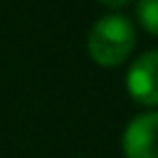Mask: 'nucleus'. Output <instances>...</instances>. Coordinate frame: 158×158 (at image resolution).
I'll return each instance as SVG.
<instances>
[{"mask_svg": "<svg viewBox=\"0 0 158 158\" xmlns=\"http://www.w3.org/2000/svg\"><path fill=\"white\" fill-rule=\"evenodd\" d=\"M136 44V30L133 22L126 15L118 12H109L101 15L86 37V49L91 54V59L101 67H116L121 64Z\"/></svg>", "mask_w": 158, "mask_h": 158, "instance_id": "1", "label": "nucleus"}, {"mask_svg": "<svg viewBox=\"0 0 158 158\" xmlns=\"http://www.w3.org/2000/svg\"><path fill=\"white\" fill-rule=\"evenodd\" d=\"M121 148L126 158H158V111L133 116L123 128Z\"/></svg>", "mask_w": 158, "mask_h": 158, "instance_id": "2", "label": "nucleus"}, {"mask_svg": "<svg viewBox=\"0 0 158 158\" xmlns=\"http://www.w3.org/2000/svg\"><path fill=\"white\" fill-rule=\"evenodd\" d=\"M126 89L136 101L158 106V49H148L133 59L126 74Z\"/></svg>", "mask_w": 158, "mask_h": 158, "instance_id": "3", "label": "nucleus"}, {"mask_svg": "<svg viewBox=\"0 0 158 158\" xmlns=\"http://www.w3.org/2000/svg\"><path fill=\"white\" fill-rule=\"evenodd\" d=\"M136 12H138L141 25H143L148 32L158 35V0H141V2L136 5Z\"/></svg>", "mask_w": 158, "mask_h": 158, "instance_id": "4", "label": "nucleus"}]
</instances>
